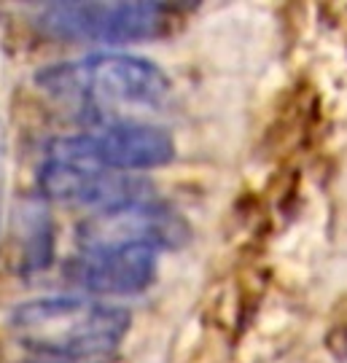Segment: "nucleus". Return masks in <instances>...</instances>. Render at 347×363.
<instances>
[{
	"instance_id": "10",
	"label": "nucleus",
	"mask_w": 347,
	"mask_h": 363,
	"mask_svg": "<svg viewBox=\"0 0 347 363\" xmlns=\"http://www.w3.org/2000/svg\"><path fill=\"white\" fill-rule=\"evenodd\" d=\"M19 363H60V361H52V358H38V355H33V358H25V361Z\"/></svg>"
},
{
	"instance_id": "8",
	"label": "nucleus",
	"mask_w": 347,
	"mask_h": 363,
	"mask_svg": "<svg viewBox=\"0 0 347 363\" xmlns=\"http://www.w3.org/2000/svg\"><path fill=\"white\" fill-rule=\"evenodd\" d=\"M11 247L16 269L33 274L46 269L54 259V220L40 199H25L13 210Z\"/></svg>"
},
{
	"instance_id": "4",
	"label": "nucleus",
	"mask_w": 347,
	"mask_h": 363,
	"mask_svg": "<svg viewBox=\"0 0 347 363\" xmlns=\"http://www.w3.org/2000/svg\"><path fill=\"white\" fill-rule=\"evenodd\" d=\"M175 140L165 127L127 121L108 124L78 135H60L46 143L43 159H57L67 164L108 169V172H143L167 167L175 159Z\"/></svg>"
},
{
	"instance_id": "6",
	"label": "nucleus",
	"mask_w": 347,
	"mask_h": 363,
	"mask_svg": "<svg viewBox=\"0 0 347 363\" xmlns=\"http://www.w3.org/2000/svg\"><path fill=\"white\" fill-rule=\"evenodd\" d=\"M38 191L43 199H52V202L103 213L129 202L154 199V183L138 175L43 159L38 167Z\"/></svg>"
},
{
	"instance_id": "2",
	"label": "nucleus",
	"mask_w": 347,
	"mask_h": 363,
	"mask_svg": "<svg viewBox=\"0 0 347 363\" xmlns=\"http://www.w3.org/2000/svg\"><path fill=\"white\" fill-rule=\"evenodd\" d=\"M13 339L38 358L94 363L114 355L132 328L124 307L92 296H40L9 315Z\"/></svg>"
},
{
	"instance_id": "5",
	"label": "nucleus",
	"mask_w": 347,
	"mask_h": 363,
	"mask_svg": "<svg viewBox=\"0 0 347 363\" xmlns=\"http://www.w3.org/2000/svg\"><path fill=\"white\" fill-rule=\"evenodd\" d=\"M189 240V220L159 199H141L121 208L92 213L76 229V242L81 250L154 247L156 253H162L183 247Z\"/></svg>"
},
{
	"instance_id": "9",
	"label": "nucleus",
	"mask_w": 347,
	"mask_h": 363,
	"mask_svg": "<svg viewBox=\"0 0 347 363\" xmlns=\"http://www.w3.org/2000/svg\"><path fill=\"white\" fill-rule=\"evenodd\" d=\"M3 194H6V130L0 124V216H3Z\"/></svg>"
},
{
	"instance_id": "3",
	"label": "nucleus",
	"mask_w": 347,
	"mask_h": 363,
	"mask_svg": "<svg viewBox=\"0 0 347 363\" xmlns=\"http://www.w3.org/2000/svg\"><path fill=\"white\" fill-rule=\"evenodd\" d=\"M172 25L167 3H43L35 27L67 43L129 46L165 35Z\"/></svg>"
},
{
	"instance_id": "1",
	"label": "nucleus",
	"mask_w": 347,
	"mask_h": 363,
	"mask_svg": "<svg viewBox=\"0 0 347 363\" xmlns=\"http://www.w3.org/2000/svg\"><path fill=\"white\" fill-rule=\"evenodd\" d=\"M33 81L54 103L81 113L92 127L135 121L132 116L159 111L172 94L162 67L129 52H92L54 62L40 67Z\"/></svg>"
},
{
	"instance_id": "7",
	"label": "nucleus",
	"mask_w": 347,
	"mask_h": 363,
	"mask_svg": "<svg viewBox=\"0 0 347 363\" xmlns=\"http://www.w3.org/2000/svg\"><path fill=\"white\" fill-rule=\"evenodd\" d=\"M62 274L92 298L138 296L156 283L159 253L154 247L78 250L73 259H67Z\"/></svg>"
}]
</instances>
